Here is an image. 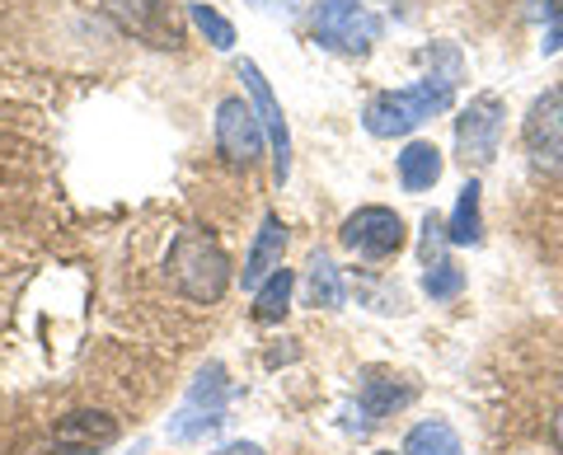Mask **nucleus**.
Returning <instances> with one entry per match:
<instances>
[{
    "label": "nucleus",
    "instance_id": "1",
    "mask_svg": "<svg viewBox=\"0 0 563 455\" xmlns=\"http://www.w3.org/2000/svg\"><path fill=\"white\" fill-rule=\"evenodd\" d=\"M428 62H432V71L422 80L404 85V90H380V95L366 99V109H362V127L366 132L380 136V142H390V136H409L428 118L451 109L455 85H461V71H465L461 52H455L451 43H437L428 52Z\"/></svg>",
    "mask_w": 563,
    "mask_h": 455
},
{
    "label": "nucleus",
    "instance_id": "2",
    "mask_svg": "<svg viewBox=\"0 0 563 455\" xmlns=\"http://www.w3.org/2000/svg\"><path fill=\"white\" fill-rule=\"evenodd\" d=\"M165 277L169 287L192 306H217L225 287H231V254L221 249V240L202 231V225H184L179 235L169 240L165 254Z\"/></svg>",
    "mask_w": 563,
    "mask_h": 455
},
{
    "label": "nucleus",
    "instance_id": "3",
    "mask_svg": "<svg viewBox=\"0 0 563 455\" xmlns=\"http://www.w3.org/2000/svg\"><path fill=\"white\" fill-rule=\"evenodd\" d=\"M225 409H231V376L221 362H207L179 413L169 418V442H202L225 423Z\"/></svg>",
    "mask_w": 563,
    "mask_h": 455
},
{
    "label": "nucleus",
    "instance_id": "4",
    "mask_svg": "<svg viewBox=\"0 0 563 455\" xmlns=\"http://www.w3.org/2000/svg\"><path fill=\"white\" fill-rule=\"evenodd\" d=\"M380 14H372L357 0H320L310 14V33L314 43L329 52H343V57H366L380 43Z\"/></svg>",
    "mask_w": 563,
    "mask_h": 455
},
{
    "label": "nucleus",
    "instance_id": "5",
    "mask_svg": "<svg viewBox=\"0 0 563 455\" xmlns=\"http://www.w3.org/2000/svg\"><path fill=\"white\" fill-rule=\"evenodd\" d=\"M99 10L118 24V33L146 47L169 52L184 43V14L174 0H99Z\"/></svg>",
    "mask_w": 563,
    "mask_h": 455
},
{
    "label": "nucleus",
    "instance_id": "6",
    "mask_svg": "<svg viewBox=\"0 0 563 455\" xmlns=\"http://www.w3.org/2000/svg\"><path fill=\"white\" fill-rule=\"evenodd\" d=\"M503 127H507V103L498 95H474L461 109V118H455V155H461V165L484 169L498 160Z\"/></svg>",
    "mask_w": 563,
    "mask_h": 455
},
{
    "label": "nucleus",
    "instance_id": "7",
    "mask_svg": "<svg viewBox=\"0 0 563 455\" xmlns=\"http://www.w3.org/2000/svg\"><path fill=\"white\" fill-rule=\"evenodd\" d=\"M343 249H352L357 258H395L404 249V240H409V231H404V217L395 212V207H357L347 221H343Z\"/></svg>",
    "mask_w": 563,
    "mask_h": 455
},
{
    "label": "nucleus",
    "instance_id": "8",
    "mask_svg": "<svg viewBox=\"0 0 563 455\" xmlns=\"http://www.w3.org/2000/svg\"><path fill=\"white\" fill-rule=\"evenodd\" d=\"M263 146H268V136H263V122L254 113V103L250 99H221L217 103V151H221V160L225 165H235V169H250Z\"/></svg>",
    "mask_w": 563,
    "mask_h": 455
},
{
    "label": "nucleus",
    "instance_id": "9",
    "mask_svg": "<svg viewBox=\"0 0 563 455\" xmlns=\"http://www.w3.org/2000/svg\"><path fill=\"white\" fill-rule=\"evenodd\" d=\"M521 146L544 174L563 169V90H544L521 122Z\"/></svg>",
    "mask_w": 563,
    "mask_h": 455
},
{
    "label": "nucleus",
    "instance_id": "10",
    "mask_svg": "<svg viewBox=\"0 0 563 455\" xmlns=\"http://www.w3.org/2000/svg\"><path fill=\"white\" fill-rule=\"evenodd\" d=\"M240 80H244V90H250V103H254V113L263 122V136H268V146H273V179L287 184V174H291V132H287V118H282V103L268 90V80H263V71L254 62H240Z\"/></svg>",
    "mask_w": 563,
    "mask_h": 455
},
{
    "label": "nucleus",
    "instance_id": "11",
    "mask_svg": "<svg viewBox=\"0 0 563 455\" xmlns=\"http://www.w3.org/2000/svg\"><path fill=\"white\" fill-rule=\"evenodd\" d=\"M52 442L62 455H103L118 442V418L103 409H70L66 418H57Z\"/></svg>",
    "mask_w": 563,
    "mask_h": 455
},
{
    "label": "nucleus",
    "instance_id": "12",
    "mask_svg": "<svg viewBox=\"0 0 563 455\" xmlns=\"http://www.w3.org/2000/svg\"><path fill=\"white\" fill-rule=\"evenodd\" d=\"M418 399V385L409 376H395V371H366L362 385H357V409L366 423H380L399 409H409Z\"/></svg>",
    "mask_w": 563,
    "mask_h": 455
},
{
    "label": "nucleus",
    "instance_id": "13",
    "mask_svg": "<svg viewBox=\"0 0 563 455\" xmlns=\"http://www.w3.org/2000/svg\"><path fill=\"white\" fill-rule=\"evenodd\" d=\"M282 254H287V225H282V217H277V212H268V217H263V225H258L254 244H250V254H244L240 282L254 291V287L263 282V277H273V273L282 268Z\"/></svg>",
    "mask_w": 563,
    "mask_h": 455
},
{
    "label": "nucleus",
    "instance_id": "14",
    "mask_svg": "<svg viewBox=\"0 0 563 455\" xmlns=\"http://www.w3.org/2000/svg\"><path fill=\"white\" fill-rule=\"evenodd\" d=\"M442 169H446V160H442V151H437L432 142H409L399 151V184H404V192L437 188Z\"/></svg>",
    "mask_w": 563,
    "mask_h": 455
},
{
    "label": "nucleus",
    "instance_id": "15",
    "mask_svg": "<svg viewBox=\"0 0 563 455\" xmlns=\"http://www.w3.org/2000/svg\"><path fill=\"white\" fill-rule=\"evenodd\" d=\"M446 240L451 244H479L484 240V188L479 179H470L455 198L451 217H446Z\"/></svg>",
    "mask_w": 563,
    "mask_h": 455
},
{
    "label": "nucleus",
    "instance_id": "16",
    "mask_svg": "<svg viewBox=\"0 0 563 455\" xmlns=\"http://www.w3.org/2000/svg\"><path fill=\"white\" fill-rule=\"evenodd\" d=\"M291 287H296V273L291 268H277L273 277H263L254 287V320L258 324H282L291 310Z\"/></svg>",
    "mask_w": 563,
    "mask_h": 455
},
{
    "label": "nucleus",
    "instance_id": "17",
    "mask_svg": "<svg viewBox=\"0 0 563 455\" xmlns=\"http://www.w3.org/2000/svg\"><path fill=\"white\" fill-rule=\"evenodd\" d=\"M404 455H465L461 432L446 418H422V423L404 436Z\"/></svg>",
    "mask_w": 563,
    "mask_h": 455
},
{
    "label": "nucleus",
    "instance_id": "18",
    "mask_svg": "<svg viewBox=\"0 0 563 455\" xmlns=\"http://www.w3.org/2000/svg\"><path fill=\"white\" fill-rule=\"evenodd\" d=\"M306 296H310L314 310H339L343 306V277H339V268H333L329 254H310Z\"/></svg>",
    "mask_w": 563,
    "mask_h": 455
},
{
    "label": "nucleus",
    "instance_id": "19",
    "mask_svg": "<svg viewBox=\"0 0 563 455\" xmlns=\"http://www.w3.org/2000/svg\"><path fill=\"white\" fill-rule=\"evenodd\" d=\"M188 14H192V24L202 29V38L217 47V52H231L235 47V24L225 20V14L211 5V0H188Z\"/></svg>",
    "mask_w": 563,
    "mask_h": 455
},
{
    "label": "nucleus",
    "instance_id": "20",
    "mask_svg": "<svg viewBox=\"0 0 563 455\" xmlns=\"http://www.w3.org/2000/svg\"><path fill=\"white\" fill-rule=\"evenodd\" d=\"M422 291L432 296V301H455V296L465 291V268L451 264V258H442V264L422 268Z\"/></svg>",
    "mask_w": 563,
    "mask_h": 455
},
{
    "label": "nucleus",
    "instance_id": "21",
    "mask_svg": "<svg viewBox=\"0 0 563 455\" xmlns=\"http://www.w3.org/2000/svg\"><path fill=\"white\" fill-rule=\"evenodd\" d=\"M446 221L442 217H422V268H432V264H442L446 258Z\"/></svg>",
    "mask_w": 563,
    "mask_h": 455
},
{
    "label": "nucleus",
    "instance_id": "22",
    "mask_svg": "<svg viewBox=\"0 0 563 455\" xmlns=\"http://www.w3.org/2000/svg\"><path fill=\"white\" fill-rule=\"evenodd\" d=\"M563 47V14H559V20L550 24V29H544V43H540V52H544V57H550V52H559Z\"/></svg>",
    "mask_w": 563,
    "mask_h": 455
},
{
    "label": "nucleus",
    "instance_id": "23",
    "mask_svg": "<svg viewBox=\"0 0 563 455\" xmlns=\"http://www.w3.org/2000/svg\"><path fill=\"white\" fill-rule=\"evenodd\" d=\"M217 455H268V451H263L258 442H231V446H221Z\"/></svg>",
    "mask_w": 563,
    "mask_h": 455
},
{
    "label": "nucleus",
    "instance_id": "24",
    "mask_svg": "<svg viewBox=\"0 0 563 455\" xmlns=\"http://www.w3.org/2000/svg\"><path fill=\"white\" fill-rule=\"evenodd\" d=\"M554 446H559V455H563V409H559V418H554Z\"/></svg>",
    "mask_w": 563,
    "mask_h": 455
},
{
    "label": "nucleus",
    "instance_id": "25",
    "mask_svg": "<svg viewBox=\"0 0 563 455\" xmlns=\"http://www.w3.org/2000/svg\"><path fill=\"white\" fill-rule=\"evenodd\" d=\"M544 14H550V20H559V14H563V0H544Z\"/></svg>",
    "mask_w": 563,
    "mask_h": 455
},
{
    "label": "nucleus",
    "instance_id": "26",
    "mask_svg": "<svg viewBox=\"0 0 563 455\" xmlns=\"http://www.w3.org/2000/svg\"><path fill=\"white\" fill-rule=\"evenodd\" d=\"M376 455H395V451H376Z\"/></svg>",
    "mask_w": 563,
    "mask_h": 455
}]
</instances>
